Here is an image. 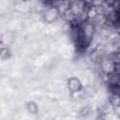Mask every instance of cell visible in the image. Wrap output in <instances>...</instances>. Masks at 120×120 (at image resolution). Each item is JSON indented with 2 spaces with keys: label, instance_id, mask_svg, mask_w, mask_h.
I'll return each mask as SVG.
<instances>
[{
  "label": "cell",
  "instance_id": "cell-3",
  "mask_svg": "<svg viewBox=\"0 0 120 120\" xmlns=\"http://www.w3.org/2000/svg\"><path fill=\"white\" fill-rule=\"evenodd\" d=\"M0 58H2V59L10 58V49L6 48V47H2V48H0Z\"/></svg>",
  "mask_w": 120,
  "mask_h": 120
},
{
  "label": "cell",
  "instance_id": "cell-4",
  "mask_svg": "<svg viewBox=\"0 0 120 120\" xmlns=\"http://www.w3.org/2000/svg\"><path fill=\"white\" fill-rule=\"evenodd\" d=\"M27 107H28V110H30V112L37 113V109H38V107H37V105H35V103H33V102H31V103H27Z\"/></svg>",
  "mask_w": 120,
  "mask_h": 120
},
{
  "label": "cell",
  "instance_id": "cell-2",
  "mask_svg": "<svg viewBox=\"0 0 120 120\" xmlns=\"http://www.w3.org/2000/svg\"><path fill=\"white\" fill-rule=\"evenodd\" d=\"M67 85H68V89H69L71 92H81V90H82V83H81V81H79L78 78H75V76L69 78V79L67 81Z\"/></svg>",
  "mask_w": 120,
  "mask_h": 120
},
{
  "label": "cell",
  "instance_id": "cell-1",
  "mask_svg": "<svg viewBox=\"0 0 120 120\" xmlns=\"http://www.w3.org/2000/svg\"><path fill=\"white\" fill-rule=\"evenodd\" d=\"M59 17V11L54 7V6H51V4H48L45 9H44V13H42V19L47 21V23H55Z\"/></svg>",
  "mask_w": 120,
  "mask_h": 120
},
{
  "label": "cell",
  "instance_id": "cell-5",
  "mask_svg": "<svg viewBox=\"0 0 120 120\" xmlns=\"http://www.w3.org/2000/svg\"><path fill=\"white\" fill-rule=\"evenodd\" d=\"M2 47H3V44H2V41H0V48H2Z\"/></svg>",
  "mask_w": 120,
  "mask_h": 120
}]
</instances>
